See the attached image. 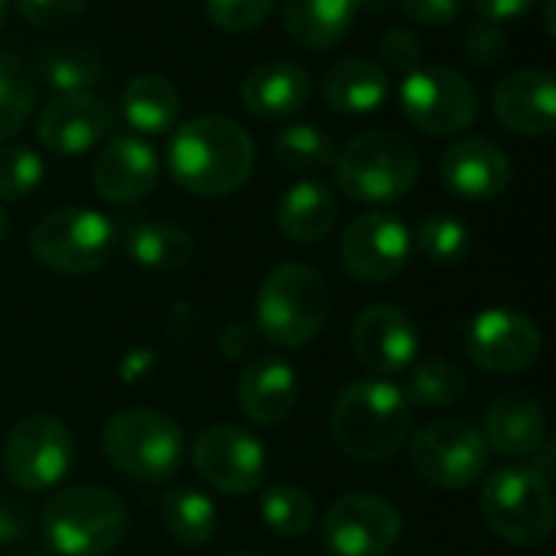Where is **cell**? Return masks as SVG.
Instances as JSON below:
<instances>
[{"mask_svg": "<svg viewBox=\"0 0 556 556\" xmlns=\"http://www.w3.org/2000/svg\"><path fill=\"white\" fill-rule=\"evenodd\" d=\"M166 169L186 192L228 195L244 186L254 169V140L238 121L202 114L176 127L166 150Z\"/></svg>", "mask_w": 556, "mask_h": 556, "instance_id": "1", "label": "cell"}, {"mask_svg": "<svg viewBox=\"0 0 556 556\" xmlns=\"http://www.w3.org/2000/svg\"><path fill=\"white\" fill-rule=\"evenodd\" d=\"M414 407L388 378L352 381L332 404V440L358 463L391 459L410 433Z\"/></svg>", "mask_w": 556, "mask_h": 556, "instance_id": "2", "label": "cell"}, {"mask_svg": "<svg viewBox=\"0 0 556 556\" xmlns=\"http://www.w3.org/2000/svg\"><path fill=\"white\" fill-rule=\"evenodd\" d=\"M39 528L59 556H108L124 544L130 515L111 489L72 485L46 502Z\"/></svg>", "mask_w": 556, "mask_h": 556, "instance_id": "3", "label": "cell"}, {"mask_svg": "<svg viewBox=\"0 0 556 556\" xmlns=\"http://www.w3.org/2000/svg\"><path fill=\"white\" fill-rule=\"evenodd\" d=\"M332 163L339 189L365 205L397 202L420 179V153L397 130H365Z\"/></svg>", "mask_w": 556, "mask_h": 556, "instance_id": "4", "label": "cell"}, {"mask_svg": "<svg viewBox=\"0 0 556 556\" xmlns=\"http://www.w3.org/2000/svg\"><path fill=\"white\" fill-rule=\"evenodd\" d=\"M329 319V283L309 264L274 267L257 293V329L280 349L309 345Z\"/></svg>", "mask_w": 556, "mask_h": 556, "instance_id": "5", "label": "cell"}, {"mask_svg": "<svg viewBox=\"0 0 556 556\" xmlns=\"http://www.w3.org/2000/svg\"><path fill=\"white\" fill-rule=\"evenodd\" d=\"M101 450L108 463L127 479L160 485L179 472L186 459V433L173 417L160 410L130 407L104 424Z\"/></svg>", "mask_w": 556, "mask_h": 556, "instance_id": "6", "label": "cell"}, {"mask_svg": "<svg viewBox=\"0 0 556 556\" xmlns=\"http://www.w3.org/2000/svg\"><path fill=\"white\" fill-rule=\"evenodd\" d=\"M489 531L518 547H538L554 531V492L531 466H508L482 482L479 502Z\"/></svg>", "mask_w": 556, "mask_h": 556, "instance_id": "7", "label": "cell"}, {"mask_svg": "<svg viewBox=\"0 0 556 556\" xmlns=\"http://www.w3.org/2000/svg\"><path fill=\"white\" fill-rule=\"evenodd\" d=\"M114 225L94 208L49 212L29 235L33 257L55 274H91L114 254Z\"/></svg>", "mask_w": 556, "mask_h": 556, "instance_id": "8", "label": "cell"}, {"mask_svg": "<svg viewBox=\"0 0 556 556\" xmlns=\"http://www.w3.org/2000/svg\"><path fill=\"white\" fill-rule=\"evenodd\" d=\"M401 108L430 137H453L479 117V91L450 65H417L401 81Z\"/></svg>", "mask_w": 556, "mask_h": 556, "instance_id": "9", "label": "cell"}, {"mask_svg": "<svg viewBox=\"0 0 556 556\" xmlns=\"http://www.w3.org/2000/svg\"><path fill=\"white\" fill-rule=\"evenodd\" d=\"M414 472L443 492L472 489L489 469V443L466 420H437L410 443Z\"/></svg>", "mask_w": 556, "mask_h": 556, "instance_id": "10", "label": "cell"}, {"mask_svg": "<svg viewBox=\"0 0 556 556\" xmlns=\"http://www.w3.org/2000/svg\"><path fill=\"white\" fill-rule=\"evenodd\" d=\"M3 472L23 492L55 489L75 459V440L68 427L49 414L23 417L3 440Z\"/></svg>", "mask_w": 556, "mask_h": 556, "instance_id": "11", "label": "cell"}, {"mask_svg": "<svg viewBox=\"0 0 556 556\" xmlns=\"http://www.w3.org/2000/svg\"><path fill=\"white\" fill-rule=\"evenodd\" d=\"M401 534L404 518L381 495H342L323 515V544L332 556H391Z\"/></svg>", "mask_w": 556, "mask_h": 556, "instance_id": "12", "label": "cell"}, {"mask_svg": "<svg viewBox=\"0 0 556 556\" xmlns=\"http://www.w3.org/2000/svg\"><path fill=\"white\" fill-rule=\"evenodd\" d=\"M192 466L199 479H205V485H212L222 495H251L267 479L264 443L235 424L205 427L195 437Z\"/></svg>", "mask_w": 556, "mask_h": 556, "instance_id": "13", "label": "cell"}, {"mask_svg": "<svg viewBox=\"0 0 556 556\" xmlns=\"http://www.w3.org/2000/svg\"><path fill=\"white\" fill-rule=\"evenodd\" d=\"M410 231L388 212H368L355 218L339 244V257L349 277L358 283H388L410 261Z\"/></svg>", "mask_w": 556, "mask_h": 556, "instance_id": "14", "label": "cell"}, {"mask_svg": "<svg viewBox=\"0 0 556 556\" xmlns=\"http://www.w3.org/2000/svg\"><path fill=\"white\" fill-rule=\"evenodd\" d=\"M466 352L489 375H518L538 362L541 329L531 316L518 309L489 306L472 319Z\"/></svg>", "mask_w": 556, "mask_h": 556, "instance_id": "15", "label": "cell"}, {"mask_svg": "<svg viewBox=\"0 0 556 556\" xmlns=\"http://www.w3.org/2000/svg\"><path fill=\"white\" fill-rule=\"evenodd\" d=\"M352 349L365 371H371L375 378H391L414 365L420 332L401 306L375 303L358 313L352 326Z\"/></svg>", "mask_w": 556, "mask_h": 556, "instance_id": "16", "label": "cell"}, {"mask_svg": "<svg viewBox=\"0 0 556 556\" xmlns=\"http://www.w3.org/2000/svg\"><path fill=\"white\" fill-rule=\"evenodd\" d=\"M114 127L108 104L88 91L55 94L42 104L36 117V134L42 147L55 156H81L94 150Z\"/></svg>", "mask_w": 556, "mask_h": 556, "instance_id": "17", "label": "cell"}, {"mask_svg": "<svg viewBox=\"0 0 556 556\" xmlns=\"http://www.w3.org/2000/svg\"><path fill=\"white\" fill-rule=\"evenodd\" d=\"M440 176L450 192L469 202L495 199L511 182V160L489 137H463L440 156Z\"/></svg>", "mask_w": 556, "mask_h": 556, "instance_id": "18", "label": "cell"}, {"mask_svg": "<svg viewBox=\"0 0 556 556\" xmlns=\"http://www.w3.org/2000/svg\"><path fill=\"white\" fill-rule=\"evenodd\" d=\"M492 111L518 137H547L556 127V85L547 68H521L495 85Z\"/></svg>", "mask_w": 556, "mask_h": 556, "instance_id": "19", "label": "cell"}, {"mask_svg": "<svg viewBox=\"0 0 556 556\" xmlns=\"http://www.w3.org/2000/svg\"><path fill=\"white\" fill-rule=\"evenodd\" d=\"M160 156L140 137H114L94 160V189L108 202H140L160 182Z\"/></svg>", "mask_w": 556, "mask_h": 556, "instance_id": "20", "label": "cell"}, {"mask_svg": "<svg viewBox=\"0 0 556 556\" xmlns=\"http://www.w3.org/2000/svg\"><path fill=\"white\" fill-rule=\"evenodd\" d=\"M309 98H313L309 72L287 59L261 62L241 81V104L264 121L293 117L309 104Z\"/></svg>", "mask_w": 556, "mask_h": 556, "instance_id": "21", "label": "cell"}, {"mask_svg": "<svg viewBox=\"0 0 556 556\" xmlns=\"http://www.w3.org/2000/svg\"><path fill=\"white\" fill-rule=\"evenodd\" d=\"M296 375L277 355L254 358L238 381V404L257 427H280L296 407Z\"/></svg>", "mask_w": 556, "mask_h": 556, "instance_id": "22", "label": "cell"}, {"mask_svg": "<svg viewBox=\"0 0 556 556\" xmlns=\"http://www.w3.org/2000/svg\"><path fill=\"white\" fill-rule=\"evenodd\" d=\"M485 443L508 459H531L547 443V417L531 394H502L485 417Z\"/></svg>", "mask_w": 556, "mask_h": 556, "instance_id": "23", "label": "cell"}, {"mask_svg": "<svg viewBox=\"0 0 556 556\" xmlns=\"http://www.w3.org/2000/svg\"><path fill=\"white\" fill-rule=\"evenodd\" d=\"M391 94V78L375 59L349 55L323 78V98L336 114H371Z\"/></svg>", "mask_w": 556, "mask_h": 556, "instance_id": "24", "label": "cell"}, {"mask_svg": "<svg viewBox=\"0 0 556 556\" xmlns=\"http://www.w3.org/2000/svg\"><path fill=\"white\" fill-rule=\"evenodd\" d=\"M362 10V0H283V26L309 52L339 46Z\"/></svg>", "mask_w": 556, "mask_h": 556, "instance_id": "25", "label": "cell"}, {"mask_svg": "<svg viewBox=\"0 0 556 556\" xmlns=\"http://www.w3.org/2000/svg\"><path fill=\"white\" fill-rule=\"evenodd\" d=\"M339 218V202L329 186L303 179L290 186L277 202V228L296 244L323 241Z\"/></svg>", "mask_w": 556, "mask_h": 556, "instance_id": "26", "label": "cell"}, {"mask_svg": "<svg viewBox=\"0 0 556 556\" xmlns=\"http://www.w3.org/2000/svg\"><path fill=\"white\" fill-rule=\"evenodd\" d=\"M179 91L169 78L163 75H137L127 81L124 94H121V111L124 121L137 130V134H166L176 127L179 117Z\"/></svg>", "mask_w": 556, "mask_h": 556, "instance_id": "27", "label": "cell"}, {"mask_svg": "<svg viewBox=\"0 0 556 556\" xmlns=\"http://www.w3.org/2000/svg\"><path fill=\"white\" fill-rule=\"evenodd\" d=\"M124 248L134 264L156 274H173L192 261L195 241L186 228L173 222H137L127 228Z\"/></svg>", "mask_w": 556, "mask_h": 556, "instance_id": "28", "label": "cell"}, {"mask_svg": "<svg viewBox=\"0 0 556 556\" xmlns=\"http://www.w3.org/2000/svg\"><path fill=\"white\" fill-rule=\"evenodd\" d=\"M101 55L91 46L81 42H52L39 52L33 75H39L49 88L59 94L72 91H88L101 81Z\"/></svg>", "mask_w": 556, "mask_h": 556, "instance_id": "29", "label": "cell"}, {"mask_svg": "<svg viewBox=\"0 0 556 556\" xmlns=\"http://www.w3.org/2000/svg\"><path fill=\"white\" fill-rule=\"evenodd\" d=\"M163 528L173 541L179 544H189V547H199L205 541L215 538L218 531V511H215V502L199 492L195 485H176L166 492L163 498Z\"/></svg>", "mask_w": 556, "mask_h": 556, "instance_id": "30", "label": "cell"}, {"mask_svg": "<svg viewBox=\"0 0 556 556\" xmlns=\"http://www.w3.org/2000/svg\"><path fill=\"white\" fill-rule=\"evenodd\" d=\"M466 371L450 362V358H424L420 365L410 368L404 397L410 407H427V410H443L453 407L466 397Z\"/></svg>", "mask_w": 556, "mask_h": 556, "instance_id": "31", "label": "cell"}, {"mask_svg": "<svg viewBox=\"0 0 556 556\" xmlns=\"http://www.w3.org/2000/svg\"><path fill=\"white\" fill-rule=\"evenodd\" d=\"M36 108V75L10 52H0V143L26 127Z\"/></svg>", "mask_w": 556, "mask_h": 556, "instance_id": "32", "label": "cell"}, {"mask_svg": "<svg viewBox=\"0 0 556 556\" xmlns=\"http://www.w3.org/2000/svg\"><path fill=\"white\" fill-rule=\"evenodd\" d=\"M261 521L277 538H303L316 521V502L300 485H270L261 495Z\"/></svg>", "mask_w": 556, "mask_h": 556, "instance_id": "33", "label": "cell"}, {"mask_svg": "<svg viewBox=\"0 0 556 556\" xmlns=\"http://www.w3.org/2000/svg\"><path fill=\"white\" fill-rule=\"evenodd\" d=\"M274 153L287 169L313 173L336 160V143L316 124H287L274 137Z\"/></svg>", "mask_w": 556, "mask_h": 556, "instance_id": "34", "label": "cell"}, {"mask_svg": "<svg viewBox=\"0 0 556 556\" xmlns=\"http://www.w3.org/2000/svg\"><path fill=\"white\" fill-rule=\"evenodd\" d=\"M469 244H472L469 228L456 215H446V212L427 215L417 228V248L424 251V257H430L440 267L459 264L469 254Z\"/></svg>", "mask_w": 556, "mask_h": 556, "instance_id": "35", "label": "cell"}, {"mask_svg": "<svg viewBox=\"0 0 556 556\" xmlns=\"http://www.w3.org/2000/svg\"><path fill=\"white\" fill-rule=\"evenodd\" d=\"M39 182H42V160L29 147L23 143L0 147V199L7 202L26 199Z\"/></svg>", "mask_w": 556, "mask_h": 556, "instance_id": "36", "label": "cell"}, {"mask_svg": "<svg viewBox=\"0 0 556 556\" xmlns=\"http://www.w3.org/2000/svg\"><path fill=\"white\" fill-rule=\"evenodd\" d=\"M274 3L277 0H205V13L225 33H248L270 16Z\"/></svg>", "mask_w": 556, "mask_h": 556, "instance_id": "37", "label": "cell"}, {"mask_svg": "<svg viewBox=\"0 0 556 556\" xmlns=\"http://www.w3.org/2000/svg\"><path fill=\"white\" fill-rule=\"evenodd\" d=\"M508 46H511V39H508L505 26L495 20H476L463 36V49H466L469 62L482 65V68L498 65L508 55Z\"/></svg>", "mask_w": 556, "mask_h": 556, "instance_id": "38", "label": "cell"}, {"mask_svg": "<svg viewBox=\"0 0 556 556\" xmlns=\"http://www.w3.org/2000/svg\"><path fill=\"white\" fill-rule=\"evenodd\" d=\"M378 52H381V68L384 72H394V75H407L420 65V39L410 26H391L381 42H378Z\"/></svg>", "mask_w": 556, "mask_h": 556, "instance_id": "39", "label": "cell"}, {"mask_svg": "<svg viewBox=\"0 0 556 556\" xmlns=\"http://www.w3.org/2000/svg\"><path fill=\"white\" fill-rule=\"evenodd\" d=\"M88 0H13L16 13L39 29H62L85 13Z\"/></svg>", "mask_w": 556, "mask_h": 556, "instance_id": "40", "label": "cell"}, {"mask_svg": "<svg viewBox=\"0 0 556 556\" xmlns=\"http://www.w3.org/2000/svg\"><path fill=\"white\" fill-rule=\"evenodd\" d=\"M397 3L414 23H424L430 29H443L456 23L463 13V0H397Z\"/></svg>", "mask_w": 556, "mask_h": 556, "instance_id": "41", "label": "cell"}, {"mask_svg": "<svg viewBox=\"0 0 556 556\" xmlns=\"http://www.w3.org/2000/svg\"><path fill=\"white\" fill-rule=\"evenodd\" d=\"M33 528V515L10 498H0V544H20Z\"/></svg>", "mask_w": 556, "mask_h": 556, "instance_id": "42", "label": "cell"}, {"mask_svg": "<svg viewBox=\"0 0 556 556\" xmlns=\"http://www.w3.org/2000/svg\"><path fill=\"white\" fill-rule=\"evenodd\" d=\"M482 20H495V23H505V20H515V16H525L538 0H469Z\"/></svg>", "mask_w": 556, "mask_h": 556, "instance_id": "43", "label": "cell"}, {"mask_svg": "<svg viewBox=\"0 0 556 556\" xmlns=\"http://www.w3.org/2000/svg\"><path fill=\"white\" fill-rule=\"evenodd\" d=\"M7 231H10V222H7V212H3V205H0V241L7 238Z\"/></svg>", "mask_w": 556, "mask_h": 556, "instance_id": "44", "label": "cell"}, {"mask_svg": "<svg viewBox=\"0 0 556 556\" xmlns=\"http://www.w3.org/2000/svg\"><path fill=\"white\" fill-rule=\"evenodd\" d=\"M3 23H7V0H0V29H3Z\"/></svg>", "mask_w": 556, "mask_h": 556, "instance_id": "45", "label": "cell"}, {"mask_svg": "<svg viewBox=\"0 0 556 556\" xmlns=\"http://www.w3.org/2000/svg\"><path fill=\"white\" fill-rule=\"evenodd\" d=\"M228 556H257V554H251V551H238V554H228Z\"/></svg>", "mask_w": 556, "mask_h": 556, "instance_id": "46", "label": "cell"}]
</instances>
